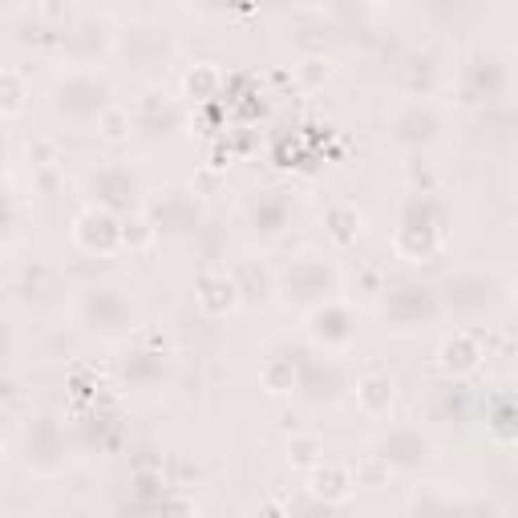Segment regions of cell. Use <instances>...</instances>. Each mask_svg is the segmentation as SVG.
Listing matches in <instances>:
<instances>
[{"instance_id": "1", "label": "cell", "mask_w": 518, "mask_h": 518, "mask_svg": "<svg viewBox=\"0 0 518 518\" xmlns=\"http://www.w3.org/2000/svg\"><path fill=\"white\" fill-rule=\"evenodd\" d=\"M4 85H8L4 113H16V110H20V77H16V69H4Z\"/></svg>"}, {"instance_id": "2", "label": "cell", "mask_w": 518, "mask_h": 518, "mask_svg": "<svg viewBox=\"0 0 518 518\" xmlns=\"http://www.w3.org/2000/svg\"><path fill=\"white\" fill-rule=\"evenodd\" d=\"M101 134H106V138H122V134H126V130H122V110H110L101 118Z\"/></svg>"}]
</instances>
